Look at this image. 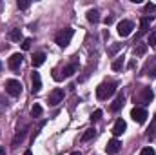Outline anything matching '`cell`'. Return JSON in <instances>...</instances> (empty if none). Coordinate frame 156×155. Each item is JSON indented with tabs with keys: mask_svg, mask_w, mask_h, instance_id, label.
I'll use <instances>...</instances> for the list:
<instances>
[{
	"mask_svg": "<svg viewBox=\"0 0 156 155\" xmlns=\"http://www.w3.org/2000/svg\"><path fill=\"white\" fill-rule=\"evenodd\" d=\"M140 155H154V150H153L151 146H147V148H144V150H142V153H140Z\"/></svg>",
	"mask_w": 156,
	"mask_h": 155,
	"instance_id": "28",
	"label": "cell"
},
{
	"mask_svg": "<svg viewBox=\"0 0 156 155\" xmlns=\"http://www.w3.org/2000/svg\"><path fill=\"white\" fill-rule=\"evenodd\" d=\"M71 155H80V152H73V153H71Z\"/></svg>",
	"mask_w": 156,
	"mask_h": 155,
	"instance_id": "33",
	"label": "cell"
},
{
	"mask_svg": "<svg viewBox=\"0 0 156 155\" xmlns=\"http://www.w3.org/2000/svg\"><path fill=\"white\" fill-rule=\"evenodd\" d=\"M149 44H151V46H156V29L149 35Z\"/></svg>",
	"mask_w": 156,
	"mask_h": 155,
	"instance_id": "29",
	"label": "cell"
},
{
	"mask_svg": "<svg viewBox=\"0 0 156 155\" xmlns=\"http://www.w3.org/2000/svg\"><path fill=\"white\" fill-rule=\"evenodd\" d=\"M5 91H7L11 97H18V95L22 93V84H20L18 80H15V78H9V80L5 82Z\"/></svg>",
	"mask_w": 156,
	"mask_h": 155,
	"instance_id": "3",
	"label": "cell"
},
{
	"mask_svg": "<svg viewBox=\"0 0 156 155\" xmlns=\"http://www.w3.org/2000/svg\"><path fill=\"white\" fill-rule=\"evenodd\" d=\"M153 97H154V93H153V89H151V88H144L138 99H140V102H142V104H149V102L153 100Z\"/></svg>",
	"mask_w": 156,
	"mask_h": 155,
	"instance_id": "9",
	"label": "cell"
},
{
	"mask_svg": "<svg viewBox=\"0 0 156 155\" xmlns=\"http://www.w3.org/2000/svg\"><path fill=\"white\" fill-rule=\"evenodd\" d=\"M31 62H33V68H40V66L45 62V53H37Z\"/></svg>",
	"mask_w": 156,
	"mask_h": 155,
	"instance_id": "14",
	"label": "cell"
},
{
	"mask_svg": "<svg viewBox=\"0 0 156 155\" xmlns=\"http://www.w3.org/2000/svg\"><path fill=\"white\" fill-rule=\"evenodd\" d=\"M147 137L149 139H154L156 137V115L153 119V122H151V126H149V130H147Z\"/></svg>",
	"mask_w": 156,
	"mask_h": 155,
	"instance_id": "19",
	"label": "cell"
},
{
	"mask_svg": "<svg viewBox=\"0 0 156 155\" xmlns=\"http://www.w3.org/2000/svg\"><path fill=\"white\" fill-rule=\"evenodd\" d=\"M62 100H64V89H62V88H55V89L49 93V97H47V102H49L51 106H58Z\"/></svg>",
	"mask_w": 156,
	"mask_h": 155,
	"instance_id": "4",
	"label": "cell"
},
{
	"mask_svg": "<svg viewBox=\"0 0 156 155\" xmlns=\"http://www.w3.org/2000/svg\"><path fill=\"white\" fill-rule=\"evenodd\" d=\"M31 82H33V93H38L42 89V78H40V73H33L31 75Z\"/></svg>",
	"mask_w": 156,
	"mask_h": 155,
	"instance_id": "12",
	"label": "cell"
},
{
	"mask_svg": "<svg viewBox=\"0 0 156 155\" xmlns=\"http://www.w3.org/2000/svg\"><path fill=\"white\" fill-rule=\"evenodd\" d=\"M31 44H33V40H31V39H24V42H22V49H26V51H27V49L31 47Z\"/></svg>",
	"mask_w": 156,
	"mask_h": 155,
	"instance_id": "25",
	"label": "cell"
},
{
	"mask_svg": "<svg viewBox=\"0 0 156 155\" xmlns=\"http://www.w3.org/2000/svg\"><path fill=\"white\" fill-rule=\"evenodd\" d=\"M40 115H42V106L40 104H35L31 108V117H40Z\"/></svg>",
	"mask_w": 156,
	"mask_h": 155,
	"instance_id": "22",
	"label": "cell"
},
{
	"mask_svg": "<svg viewBox=\"0 0 156 155\" xmlns=\"http://www.w3.org/2000/svg\"><path fill=\"white\" fill-rule=\"evenodd\" d=\"M145 13H156V4H145Z\"/></svg>",
	"mask_w": 156,
	"mask_h": 155,
	"instance_id": "24",
	"label": "cell"
},
{
	"mask_svg": "<svg viewBox=\"0 0 156 155\" xmlns=\"http://www.w3.org/2000/svg\"><path fill=\"white\" fill-rule=\"evenodd\" d=\"M125 128H127L125 120H123V119H118L116 122H115V126H113V135H115V137H120V135L125 131Z\"/></svg>",
	"mask_w": 156,
	"mask_h": 155,
	"instance_id": "11",
	"label": "cell"
},
{
	"mask_svg": "<svg viewBox=\"0 0 156 155\" xmlns=\"http://www.w3.org/2000/svg\"><path fill=\"white\" fill-rule=\"evenodd\" d=\"M16 6H18V9H27L31 4H29V2H26V0H24V2H20V0H18V2H16Z\"/></svg>",
	"mask_w": 156,
	"mask_h": 155,
	"instance_id": "26",
	"label": "cell"
},
{
	"mask_svg": "<svg viewBox=\"0 0 156 155\" xmlns=\"http://www.w3.org/2000/svg\"><path fill=\"white\" fill-rule=\"evenodd\" d=\"M133 29H134V24L131 20H122L118 24V35L120 37H129L133 33Z\"/></svg>",
	"mask_w": 156,
	"mask_h": 155,
	"instance_id": "5",
	"label": "cell"
},
{
	"mask_svg": "<svg viewBox=\"0 0 156 155\" xmlns=\"http://www.w3.org/2000/svg\"><path fill=\"white\" fill-rule=\"evenodd\" d=\"M26 131H27V128H26V126H24L22 130H18V131H16V135H15V139H13V142H11V144H13V148H16V146H18V142H22V141H24Z\"/></svg>",
	"mask_w": 156,
	"mask_h": 155,
	"instance_id": "13",
	"label": "cell"
},
{
	"mask_svg": "<svg viewBox=\"0 0 156 155\" xmlns=\"http://www.w3.org/2000/svg\"><path fill=\"white\" fill-rule=\"evenodd\" d=\"M145 51H147V44H140L138 47H134V55H138V57H142Z\"/></svg>",
	"mask_w": 156,
	"mask_h": 155,
	"instance_id": "21",
	"label": "cell"
},
{
	"mask_svg": "<svg viewBox=\"0 0 156 155\" xmlns=\"http://www.w3.org/2000/svg\"><path fill=\"white\" fill-rule=\"evenodd\" d=\"M76 64H69V66H66L64 68V77H71L73 73H76Z\"/></svg>",
	"mask_w": 156,
	"mask_h": 155,
	"instance_id": "20",
	"label": "cell"
},
{
	"mask_svg": "<svg viewBox=\"0 0 156 155\" xmlns=\"http://www.w3.org/2000/svg\"><path fill=\"white\" fill-rule=\"evenodd\" d=\"M96 137V130L94 128H89V130H85V133L82 135V142H87V141H91V139H94Z\"/></svg>",
	"mask_w": 156,
	"mask_h": 155,
	"instance_id": "17",
	"label": "cell"
},
{
	"mask_svg": "<svg viewBox=\"0 0 156 155\" xmlns=\"http://www.w3.org/2000/svg\"><path fill=\"white\" fill-rule=\"evenodd\" d=\"M87 20H89L91 24H96V22L100 20V13H98L96 9H89V11H87Z\"/></svg>",
	"mask_w": 156,
	"mask_h": 155,
	"instance_id": "16",
	"label": "cell"
},
{
	"mask_svg": "<svg viewBox=\"0 0 156 155\" xmlns=\"http://www.w3.org/2000/svg\"><path fill=\"white\" fill-rule=\"evenodd\" d=\"M5 110H7V104H5L4 100H0V115H2V113H4Z\"/></svg>",
	"mask_w": 156,
	"mask_h": 155,
	"instance_id": "30",
	"label": "cell"
},
{
	"mask_svg": "<svg viewBox=\"0 0 156 155\" xmlns=\"http://www.w3.org/2000/svg\"><path fill=\"white\" fill-rule=\"evenodd\" d=\"M24 155H33V152H31V150H26V152H24Z\"/></svg>",
	"mask_w": 156,
	"mask_h": 155,
	"instance_id": "31",
	"label": "cell"
},
{
	"mask_svg": "<svg viewBox=\"0 0 156 155\" xmlns=\"http://www.w3.org/2000/svg\"><path fill=\"white\" fill-rule=\"evenodd\" d=\"M100 117H102V112H100V110H96V112L91 115V120H93V122H96V120H100Z\"/></svg>",
	"mask_w": 156,
	"mask_h": 155,
	"instance_id": "27",
	"label": "cell"
},
{
	"mask_svg": "<svg viewBox=\"0 0 156 155\" xmlns=\"http://www.w3.org/2000/svg\"><path fill=\"white\" fill-rule=\"evenodd\" d=\"M131 117H133V120H134V122H138V124H144V122L147 120V112H145L144 108L136 106V108H133Z\"/></svg>",
	"mask_w": 156,
	"mask_h": 155,
	"instance_id": "6",
	"label": "cell"
},
{
	"mask_svg": "<svg viewBox=\"0 0 156 155\" xmlns=\"http://www.w3.org/2000/svg\"><path fill=\"white\" fill-rule=\"evenodd\" d=\"M0 155H5V150H4L2 146H0Z\"/></svg>",
	"mask_w": 156,
	"mask_h": 155,
	"instance_id": "32",
	"label": "cell"
},
{
	"mask_svg": "<svg viewBox=\"0 0 156 155\" xmlns=\"http://www.w3.org/2000/svg\"><path fill=\"white\" fill-rule=\"evenodd\" d=\"M120 148H122V142L118 141V139H111L109 142H107V146H105V152L109 155H115L120 152Z\"/></svg>",
	"mask_w": 156,
	"mask_h": 155,
	"instance_id": "7",
	"label": "cell"
},
{
	"mask_svg": "<svg viewBox=\"0 0 156 155\" xmlns=\"http://www.w3.org/2000/svg\"><path fill=\"white\" fill-rule=\"evenodd\" d=\"M9 39L15 40V42H18V40L22 39V29H18V28L11 29V31H9Z\"/></svg>",
	"mask_w": 156,
	"mask_h": 155,
	"instance_id": "18",
	"label": "cell"
},
{
	"mask_svg": "<svg viewBox=\"0 0 156 155\" xmlns=\"http://www.w3.org/2000/svg\"><path fill=\"white\" fill-rule=\"evenodd\" d=\"M0 70H2V62H0Z\"/></svg>",
	"mask_w": 156,
	"mask_h": 155,
	"instance_id": "34",
	"label": "cell"
},
{
	"mask_svg": "<svg viewBox=\"0 0 156 155\" xmlns=\"http://www.w3.org/2000/svg\"><path fill=\"white\" fill-rule=\"evenodd\" d=\"M122 66H123V57H122V59H116V60L113 62V70H115V71L122 70Z\"/></svg>",
	"mask_w": 156,
	"mask_h": 155,
	"instance_id": "23",
	"label": "cell"
},
{
	"mask_svg": "<svg viewBox=\"0 0 156 155\" xmlns=\"http://www.w3.org/2000/svg\"><path fill=\"white\" fill-rule=\"evenodd\" d=\"M149 26H151V18L149 17H142V20H140V31H138L136 39H140L142 35H145L149 31Z\"/></svg>",
	"mask_w": 156,
	"mask_h": 155,
	"instance_id": "10",
	"label": "cell"
},
{
	"mask_svg": "<svg viewBox=\"0 0 156 155\" xmlns=\"http://www.w3.org/2000/svg\"><path fill=\"white\" fill-rule=\"evenodd\" d=\"M115 91H116V84H115V82H102V84L96 88V97H98L100 100H105V99H109Z\"/></svg>",
	"mask_w": 156,
	"mask_h": 155,
	"instance_id": "1",
	"label": "cell"
},
{
	"mask_svg": "<svg viewBox=\"0 0 156 155\" xmlns=\"http://www.w3.org/2000/svg\"><path fill=\"white\" fill-rule=\"evenodd\" d=\"M123 104H125V97H123V95H118L116 100L111 104V112H118V110H120Z\"/></svg>",
	"mask_w": 156,
	"mask_h": 155,
	"instance_id": "15",
	"label": "cell"
},
{
	"mask_svg": "<svg viewBox=\"0 0 156 155\" xmlns=\"http://www.w3.org/2000/svg\"><path fill=\"white\" fill-rule=\"evenodd\" d=\"M22 60H24V57H22L20 53H15V55H11V59H9V68H11L13 71H16V70L22 66Z\"/></svg>",
	"mask_w": 156,
	"mask_h": 155,
	"instance_id": "8",
	"label": "cell"
},
{
	"mask_svg": "<svg viewBox=\"0 0 156 155\" xmlns=\"http://www.w3.org/2000/svg\"><path fill=\"white\" fill-rule=\"evenodd\" d=\"M73 35H75V29H73V28L62 29V31L56 35V44H58L60 47H67L69 42H71V39H73Z\"/></svg>",
	"mask_w": 156,
	"mask_h": 155,
	"instance_id": "2",
	"label": "cell"
}]
</instances>
